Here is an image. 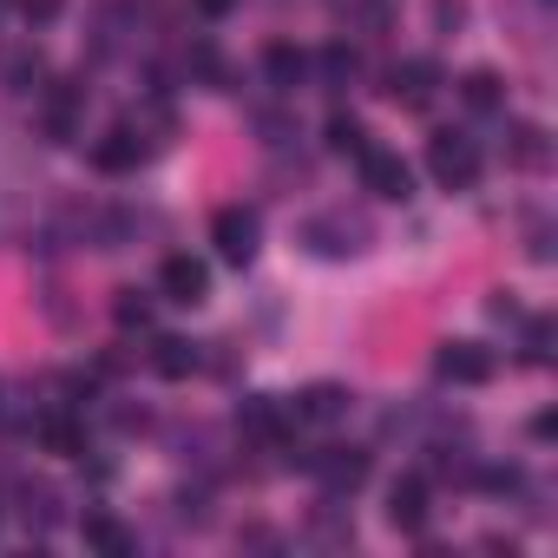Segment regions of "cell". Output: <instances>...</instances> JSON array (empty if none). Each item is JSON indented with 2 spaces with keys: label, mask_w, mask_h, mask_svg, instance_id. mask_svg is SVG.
<instances>
[{
  "label": "cell",
  "mask_w": 558,
  "mask_h": 558,
  "mask_svg": "<svg viewBox=\"0 0 558 558\" xmlns=\"http://www.w3.org/2000/svg\"><path fill=\"white\" fill-rule=\"evenodd\" d=\"M368 145H375V138H368V125H362V119H342V112L329 119V151H342V158H362Z\"/></svg>",
  "instance_id": "18"
},
{
  "label": "cell",
  "mask_w": 558,
  "mask_h": 558,
  "mask_svg": "<svg viewBox=\"0 0 558 558\" xmlns=\"http://www.w3.org/2000/svg\"><path fill=\"white\" fill-rule=\"evenodd\" d=\"M290 408H296V421H316V427H329V421H342V414L355 408V395H349V388H336V381H316V388H303Z\"/></svg>",
  "instance_id": "10"
},
{
  "label": "cell",
  "mask_w": 558,
  "mask_h": 558,
  "mask_svg": "<svg viewBox=\"0 0 558 558\" xmlns=\"http://www.w3.org/2000/svg\"><path fill=\"white\" fill-rule=\"evenodd\" d=\"M158 290H165V303H184V310H197V303L210 296V269H204L197 256H165V269H158Z\"/></svg>",
  "instance_id": "7"
},
{
  "label": "cell",
  "mask_w": 558,
  "mask_h": 558,
  "mask_svg": "<svg viewBox=\"0 0 558 558\" xmlns=\"http://www.w3.org/2000/svg\"><path fill=\"white\" fill-rule=\"evenodd\" d=\"M14 8H21L27 21H60V14H66V0H14Z\"/></svg>",
  "instance_id": "22"
},
{
  "label": "cell",
  "mask_w": 558,
  "mask_h": 558,
  "mask_svg": "<svg viewBox=\"0 0 558 558\" xmlns=\"http://www.w3.org/2000/svg\"><path fill=\"white\" fill-rule=\"evenodd\" d=\"M138 158H145V145H138L132 125H119V132H106V138L93 145V165H99V171H132Z\"/></svg>",
  "instance_id": "13"
},
{
  "label": "cell",
  "mask_w": 558,
  "mask_h": 558,
  "mask_svg": "<svg viewBox=\"0 0 558 558\" xmlns=\"http://www.w3.org/2000/svg\"><path fill=\"white\" fill-rule=\"evenodd\" d=\"M355 165H362V184H368L375 197H395V204H401V197H414V171H408V158H401V151L368 145Z\"/></svg>",
  "instance_id": "3"
},
{
  "label": "cell",
  "mask_w": 558,
  "mask_h": 558,
  "mask_svg": "<svg viewBox=\"0 0 558 558\" xmlns=\"http://www.w3.org/2000/svg\"><path fill=\"white\" fill-rule=\"evenodd\" d=\"M112 316H119V329H151V296L119 290V296H112Z\"/></svg>",
  "instance_id": "20"
},
{
  "label": "cell",
  "mask_w": 558,
  "mask_h": 558,
  "mask_svg": "<svg viewBox=\"0 0 558 558\" xmlns=\"http://www.w3.org/2000/svg\"><path fill=\"white\" fill-rule=\"evenodd\" d=\"M362 236H368V223H355V217H316L310 230H303V243L316 250V256H355L362 250Z\"/></svg>",
  "instance_id": "9"
},
{
  "label": "cell",
  "mask_w": 558,
  "mask_h": 558,
  "mask_svg": "<svg viewBox=\"0 0 558 558\" xmlns=\"http://www.w3.org/2000/svg\"><path fill=\"white\" fill-rule=\"evenodd\" d=\"M460 99H466L473 112H493V106L506 99V86H499V73H486V66H480V73H466V80H460Z\"/></svg>",
  "instance_id": "17"
},
{
  "label": "cell",
  "mask_w": 558,
  "mask_h": 558,
  "mask_svg": "<svg viewBox=\"0 0 558 558\" xmlns=\"http://www.w3.org/2000/svg\"><path fill=\"white\" fill-rule=\"evenodd\" d=\"M256 236H263V230H256V210H243V204H223V210L210 217V243H217V256L236 263V269L256 256Z\"/></svg>",
  "instance_id": "2"
},
{
  "label": "cell",
  "mask_w": 558,
  "mask_h": 558,
  "mask_svg": "<svg viewBox=\"0 0 558 558\" xmlns=\"http://www.w3.org/2000/svg\"><path fill=\"white\" fill-rule=\"evenodd\" d=\"M434 368H440V381H460V388H480V381H493V349H480V342H440V355H434Z\"/></svg>",
  "instance_id": "5"
},
{
  "label": "cell",
  "mask_w": 558,
  "mask_h": 558,
  "mask_svg": "<svg viewBox=\"0 0 558 558\" xmlns=\"http://www.w3.org/2000/svg\"><path fill=\"white\" fill-rule=\"evenodd\" d=\"M40 447H47V453H80V447H86V427H80L73 414H47V421H40Z\"/></svg>",
  "instance_id": "16"
},
{
  "label": "cell",
  "mask_w": 558,
  "mask_h": 558,
  "mask_svg": "<svg viewBox=\"0 0 558 558\" xmlns=\"http://www.w3.org/2000/svg\"><path fill=\"white\" fill-rule=\"evenodd\" d=\"M434 21H440V27H460V21H466V0H434Z\"/></svg>",
  "instance_id": "23"
},
{
  "label": "cell",
  "mask_w": 558,
  "mask_h": 558,
  "mask_svg": "<svg viewBox=\"0 0 558 558\" xmlns=\"http://www.w3.org/2000/svg\"><path fill=\"white\" fill-rule=\"evenodd\" d=\"M388 525H395V532H421V525H427V480L408 473V480L388 486Z\"/></svg>",
  "instance_id": "11"
},
{
  "label": "cell",
  "mask_w": 558,
  "mask_h": 558,
  "mask_svg": "<svg viewBox=\"0 0 558 558\" xmlns=\"http://www.w3.org/2000/svg\"><path fill=\"white\" fill-rule=\"evenodd\" d=\"M303 466H310L329 493H355V486L368 480V453H362V447H323V453H310Z\"/></svg>",
  "instance_id": "6"
},
{
  "label": "cell",
  "mask_w": 558,
  "mask_h": 558,
  "mask_svg": "<svg viewBox=\"0 0 558 558\" xmlns=\"http://www.w3.org/2000/svg\"><path fill=\"white\" fill-rule=\"evenodd\" d=\"M86 545H99L106 558H125V551H132L138 538H132V532H125V525H119L112 512H86Z\"/></svg>",
  "instance_id": "15"
},
{
  "label": "cell",
  "mask_w": 558,
  "mask_h": 558,
  "mask_svg": "<svg viewBox=\"0 0 558 558\" xmlns=\"http://www.w3.org/2000/svg\"><path fill=\"white\" fill-rule=\"evenodd\" d=\"M427 171H434L440 191H473V178H480V145L460 138V132H434V138H427Z\"/></svg>",
  "instance_id": "1"
},
{
  "label": "cell",
  "mask_w": 558,
  "mask_h": 558,
  "mask_svg": "<svg viewBox=\"0 0 558 558\" xmlns=\"http://www.w3.org/2000/svg\"><path fill=\"white\" fill-rule=\"evenodd\" d=\"M236 421H243V434H250V440L283 447V440H290V427H296V408H290V401L256 395V401H243V408H236Z\"/></svg>",
  "instance_id": "4"
},
{
  "label": "cell",
  "mask_w": 558,
  "mask_h": 558,
  "mask_svg": "<svg viewBox=\"0 0 558 558\" xmlns=\"http://www.w3.org/2000/svg\"><path fill=\"white\" fill-rule=\"evenodd\" d=\"M506 165H519V171H545V165H551L545 132H538V125H506Z\"/></svg>",
  "instance_id": "12"
},
{
  "label": "cell",
  "mask_w": 558,
  "mask_h": 558,
  "mask_svg": "<svg viewBox=\"0 0 558 558\" xmlns=\"http://www.w3.org/2000/svg\"><path fill=\"white\" fill-rule=\"evenodd\" d=\"M191 8H197L204 21H223V14H236V0H191Z\"/></svg>",
  "instance_id": "24"
},
{
  "label": "cell",
  "mask_w": 558,
  "mask_h": 558,
  "mask_svg": "<svg viewBox=\"0 0 558 558\" xmlns=\"http://www.w3.org/2000/svg\"><path fill=\"white\" fill-rule=\"evenodd\" d=\"M434 86H440V73H434L427 60H408V66L388 73V99H395L401 112H427V106H434Z\"/></svg>",
  "instance_id": "8"
},
{
  "label": "cell",
  "mask_w": 558,
  "mask_h": 558,
  "mask_svg": "<svg viewBox=\"0 0 558 558\" xmlns=\"http://www.w3.org/2000/svg\"><path fill=\"white\" fill-rule=\"evenodd\" d=\"M151 368H158L165 381H184V375L197 368V349H191L184 336H158V349H151Z\"/></svg>",
  "instance_id": "14"
},
{
  "label": "cell",
  "mask_w": 558,
  "mask_h": 558,
  "mask_svg": "<svg viewBox=\"0 0 558 558\" xmlns=\"http://www.w3.org/2000/svg\"><path fill=\"white\" fill-rule=\"evenodd\" d=\"M323 73H329L336 86H342V80H355V53H349V47H329V53H323Z\"/></svg>",
  "instance_id": "21"
},
{
  "label": "cell",
  "mask_w": 558,
  "mask_h": 558,
  "mask_svg": "<svg viewBox=\"0 0 558 558\" xmlns=\"http://www.w3.org/2000/svg\"><path fill=\"white\" fill-rule=\"evenodd\" d=\"M263 66H269V80H276V86H296V80L310 73V60H303L296 47H269V53H263Z\"/></svg>",
  "instance_id": "19"
}]
</instances>
